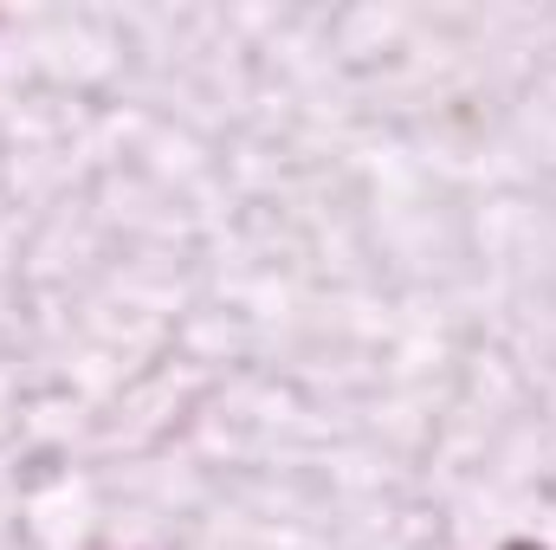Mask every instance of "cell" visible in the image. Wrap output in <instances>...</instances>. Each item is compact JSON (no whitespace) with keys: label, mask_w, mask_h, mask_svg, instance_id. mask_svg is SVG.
<instances>
[{"label":"cell","mask_w":556,"mask_h":550,"mask_svg":"<svg viewBox=\"0 0 556 550\" xmlns=\"http://www.w3.org/2000/svg\"><path fill=\"white\" fill-rule=\"evenodd\" d=\"M505 550H544V545H531V538H518V545H505Z\"/></svg>","instance_id":"cell-1"}]
</instances>
